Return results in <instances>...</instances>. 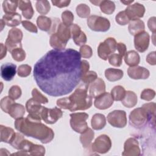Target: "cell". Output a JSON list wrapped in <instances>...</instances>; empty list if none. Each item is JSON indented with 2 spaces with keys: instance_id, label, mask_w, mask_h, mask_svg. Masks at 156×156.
Here are the masks:
<instances>
[{
  "instance_id": "obj_33",
  "label": "cell",
  "mask_w": 156,
  "mask_h": 156,
  "mask_svg": "<svg viewBox=\"0 0 156 156\" xmlns=\"http://www.w3.org/2000/svg\"><path fill=\"white\" fill-rule=\"evenodd\" d=\"M99 6L100 7L101 12L107 15H110L113 13L115 10V4L112 1H101Z\"/></svg>"
},
{
  "instance_id": "obj_7",
  "label": "cell",
  "mask_w": 156,
  "mask_h": 156,
  "mask_svg": "<svg viewBox=\"0 0 156 156\" xmlns=\"http://www.w3.org/2000/svg\"><path fill=\"white\" fill-rule=\"evenodd\" d=\"M23 39V32L18 28H12L9 31L5 45L7 50L11 53L12 51L17 48H22L21 40Z\"/></svg>"
},
{
  "instance_id": "obj_11",
  "label": "cell",
  "mask_w": 156,
  "mask_h": 156,
  "mask_svg": "<svg viewBox=\"0 0 156 156\" xmlns=\"http://www.w3.org/2000/svg\"><path fill=\"white\" fill-rule=\"evenodd\" d=\"M112 141L110 138L107 135H101L99 136L91 144V150L93 152L99 154H105L111 148Z\"/></svg>"
},
{
  "instance_id": "obj_60",
  "label": "cell",
  "mask_w": 156,
  "mask_h": 156,
  "mask_svg": "<svg viewBox=\"0 0 156 156\" xmlns=\"http://www.w3.org/2000/svg\"><path fill=\"white\" fill-rule=\"evenodd\" d=\"M90 2L94 4L95 5H99L101 2V1H90Z\"/></svg>"
},
{
  "instance_id": "obj_2",
  "label": "cell",
  "mask_w": 156,
  "mask_h": 156,
  "mask_svg": "<svg viewBox=\"0 0 156 156\" xmlns=\"http://www.w3.org/2000/svg\"><path fill=\"white\" fill-rule=\"evenodd\" d=\"M14 124L15 129L23 135L39 140L44 144L51 142L54 137L53 130L41 122L21 117L16 119Z\"/></svg>"
},
{
  "instance_id": "obj_40",
  "label": "cell",
  "mask_w": 156,
  "mask_h": 156,
  "mask_svg": "<svg viewBox=\"0 0 156 156\" xmlns=\"http://www.w3.org/2000/svg\"><path fill=\"white\" fill-rule=\"evenodd\" d=\"M15 102V100H13L9 96L4 97L2 99H1L0 102L1 108L2 111H4L5 113H8L10 106Z\"/></svg>"
},
{
  "instance_id": "obj_45",
  "label": "cell",
  "mask_w": 156,
  "mask_h": 156,
  "mask_svg": "<svg viewBox=\"0 0 156 156\" xmlns=\"http://www.w3.org/2000/svg\"><path fill=\"white\" fill-rule=\"evenodd\" d=\"M45 154V148L41 145L33 144L29 151V155L42 156Z\"/></svg>"
},
{
  "instance_id": "obj_39",
  "label": "cell",
  "mask_w": 156,
  "mask_h": 156,
  "mask_svg": "<svg viewBox=\"0 0 156 156\" xmlns=\"http://www.w3.org/2000/svg\"><path fill=\"white\" fill-rule=\"evenodd\" d=\"M76 13L80 18H87L90 14V9L85 4H80L76 7Z\"/></svg>"
},
{
  "instance_id": "obj_35",
  "label": "cell",
  "mask_w": 156,
  "mask_h": 156,
  "mask_svg": "<svg viewBox=\"0 0 156 156\" xmlns=\"http://www.w3.org/2000/svg\"><path fill=\"white\" fill-rule=\"evenodd\" d=\"M49 44L54 49L62 50L64 49L66 46V44L62 42L58 39L55 33L51 34L49 39Z\"/></svg>"
},
{
  "instance_id": "obj_42",
  "label": "cell",
  "mask_w": 156,
  "mask_h": 156,
  "mask_svg": "<svg viewBox=\"0 0 156 156\" xmlns=\"http://www.w3.org/2000/svg\"><path fill=\"white\" fill-rule=\"evenodd\" d=\"M62 19L63 23L68 27L73 24L74 21V15L71 11L65 10L62 13Z\"/></svg>"
},
{
  "instance_id": "obj_27",
  "label": "cell",
  "mask_w": 156,
  "mask_h": 156,
  "mask_svg": "<svg viewBox=\"0 0 156 156\" xmlns=\"http://www.w3.org/2000/svg\"><path fill=\"white\" fill-rule=\"evenodd\" d=\"M24 107L18 103H13L10 107L8 113L14 119H18L23 116L25 114Z\"/></svg>"
},
{
  "instance_id": "obj_49",
  "label": "cell",
  "mask_w": 156,
  "mask_h": 156,
  "mask_svg": "<svg viewBox=\"0 0 156 156\" xmlns=\"http://www.w3.org/2000/svg\"><path fill=\"white\" fill-rule=\"evenodd\" d=\"M155 92L154 90L149 88L144 89L141 94V99L145 101H151L155 98Z\"/></svg>"
},
{
  "instance_id": "obj_20",
  "label": "cell",
  "mask_w": 156,
  "mask_h": 156,
  "mask_svg": "<svg viewBox=\"0 0 156 156\" xmlns=\"http://www.w3.org/2000/svg\"><path fill=\"white\" fill-rule=\"evenodd\" d=\"M16 66L12 63H6L1 66V76L5 81H10L15 77Z\"/></svg>"
},
{
  "instance_id": "obj_10",
  "label": "cell",
  "mask_w": 156,
  "mask_h": 156,
  "mask_svg": "<svg viewBox=\"0 0 156 156\" xmlns=\"http://www.w3.org/2000/svg\"><path fill=\"white\" fill-rule=\"evenodd\" d=\"M107 121L114 127L123 128L127 124L126 113L124 110H114L107 115Z\"/></svg>"
},
{
  "instance_id": "obj_17",
  "label": "cell",
  "mask_w": 156,
  "mask_h": 156,
  "mask_svg": "<svg viewBox=\"0 0 156 156\" xmlns=\"http://www.w3.org/2000/svg\"><path fill=\"white\" fill-rule=\"evenodd\" d=\"M71 37L74 43L77 46H83L87 42V36L85 33L81 30L80 27L76 24H73L69 26Z\"/></svg>"
},
{
  "instance_id": "obj_50",
  "label": "cell",
  "mask_w": 156,
  "mask_h": 156,
  "mask_svg": "<svg viewBox=\"0 0 156 156\" xmlns=\"http://www.w3.org/2000/svg\"><path fill=\"white\" fill-rule=\"evenodd\" d=\"M79 53L83 58H90L93 55V51L90 46L88 45H83L80 47L79 50Z\"/></svg>"
},
{
  "instance_id": "obj_9",
  "label": "cell",
  "mask_w": 156,
  "mask_h": 156,
  "mask_svg": "<svg viewBox=\"0 0 156 156\" xmlns=\"http://www.w3.org/2000/svg\"><path fill=\"white\" fill-rule=\"evenodd\" d=\"M26 108L29 112L27 118L30 121L41 122V113L43 107L40 102L35 101L34 98L29 99L26 104Z\"/></svg>"
},
{
  "instance_id": "obj_48",
  "label": "cell",
  "mask_w": 156,
  "mask_h": 156,
  "mask_svg": "<svg viewBox=\"0 0 156 156\" xmlns=\"http://www.w3.org/2000/svg\"><path fill=\"white\" fill-rule=\"evenodd\" d=\"M31 70L32 68L30 66L28 65H21L18 67L17 73L20 77H26L30 74Z\"/></svg>"
},
{
  "instance_id": "obj_36",
  "label": "cell",
  "mask_w": 156,
  "mask_h": 156,
  "mask_svg": "<svg viewBox=\"0 0 156 156\" xmlns=\"http://www.w3.org/2000/svg\"><path fill=\"white\" fill-rule=\"evenodd\" d=\"M35 7L37 12L41 15L47 14L51 9L49 2L46 0L37 1Z\"/></svg>"
},
{
  "instance_id": "obj_59",
  "label": "cell",
  "mask_w": 156,
  "mask_h": 156,
  "mask_svg": "<svg viewBox=\"0 0 156 156\" xmlns=\"http://www.w3.org/2000/svg\"><path fill=\"white\" fill-rule=\"evenodd\" d=\"M133 2V0H132V1H121V3H123L124 4H125V5H130V4L132 3Z\"/></svg>"
},
{
  "instance_id": "obj_30",
  "label": "cell",
  "mask_w": 156,
  "mask_h": 156,
  "mask_svg": "<svg viewBox=\"0 0 156 156\" xmlns=\"http://www.w3.org/2000/svg\"><path fill=\"white\" fill-rule=\"evenodd\" d=\"M123 71L119 69L110 68L105 71V76L106 79L110 82L120 80L123 77Z\"/></svg>"
},
{
  "instance_id": "obj_37",
  "label": "cell",
  "mask_w": 156,
  "mask_h": 156,
  "mask_svg": "<svg viewBox=\"0 0 156 156\" xmlns=\"http://www.w3.org/2000/svg\"><path fill=\"white\" fill-rule=\"evenodd\" d=\"M18 6V1H4L2 2V8L5 13H15Z\"/></svg>"
},
{
  "instance_id": "obj_26",
  "label": "cell",
  "mask_w": 156,
  "mask_h": 156,
  "mask_svg": "<svg viewBox=\"0 0 156 156\" xmlns=\"http://www.w3.org/2000/svg\"><path fill=\"white\" fill-rule=\"evenodd\" d=\"M0 134L1 142L10 143V142L12 141V140L15 135L16 133L14 132L13 129L1 125Z\"/></svg>"
},
{
  "instance_id": "obj_57",
  "label": "cell",
  "mask_w": 156,
  "mask_h": 156,
  "mask_svg": "<svg viewBox=\"0 0 156 156\" xmlns=\"http://www.w3.org/2000/svg\"><path fill=\"white\" fill-rule=\"evenodd\" d=\"M90 68V65L89 63L85 60H83L81 61V70H82V76L83 74H84L85 73L88 71V69Z\"/></svg>"
},
{
  "instance_id": "obj_6",
  "label": "cell",
  "mask_w": 156,
  "mask_h": 156,
  "mask_svg": "<svg viewBox=\"0 0 156 156\" xmlns=\"http://www.w3.org/2000/svg\"><path fill=\"white\" fill-rule=\"evenodd\" d=\"M87 25L91 30L96 32H106L110 27V23L108 19L94 15L88 18Z\"/></svg>"
},
{
  "instance_id": "obj_58",
  "label": "cell",
  "mask_w": 156,
  "mask_h": 156,
  "mask_svg": "<svg viewBox=\"0 0 156 156\" xmlns=\"http://www.w3.org/2000/svg\"><path fill=\"white\" fill-rule=\"evenodd\" d=\"M7 48H6L5 45L3 43H1V52H0V59H2L4 57H5L7 54Z\"/></svg>"
},
{
  "instance_id": "obj_51",
  "label": "cell",
  "mask_w": 156,
  "mask_h": 156,
  "mask_svg": "<svg viewBox=\"0 0 156 156\" xmlns=\"http://www.w3.org/2000/svg\"><path fill=\"white\" fill-rule=\"evenodd\" d=\"M24 139V137L23 135L20 134V133H16L15 135L12 140V141L10 142V144L15 149L18 150V147L20 144V143Z\"/></svg>"
},
{
  "instance_id": "obj_14",
  "label": "cell",
  "mask_w": 156,
  "mask_h": 156,
  "mask_svg": "<svg viewBox=\"0 0 156 156\" xmlns=\"http://www.w3.org/2000/svg\"><path fill=\"white\" fill-rule=\"evenodd\" d=\"M140 149L138 141L135 138H128L124 146V152L122 155L126 156H138L141 155Z\"/></svg>"
},
{
  "instance_id": "obj_44",
  "label": "cell",
  "mask_w": 156,
  "mask_h": 156,
  "mask_svg": "<svg viewBox=\"0 0 156 156\" xmlns=\"http://www.w3.org/2000/svg\"><path fill=\"white\" fill-rule=\"evenodd\" d=\"M108 59L109 63L114 66H120L122 63V57L119 54H112Z\"/></svg>"
},
{
  "instance_id": "obj_61",
  "label": "cell",
  "mask_w": 156,
  "mask_h": 156,
  "mask_svg": "<svg viewBox=\"0 0 156 156\" xmlns=\"http://www.w3.org/2000/svg\"><path fill=\"white\" fill-rule=\"evenodd\" d=\"M5 25V23H4V21H3L2 19L1 20V30H3V28H4V26Z\"/></svg>"
},
{
  "instance_id": "obj_12",
  "label": "cell",
  "mask_w": 156,
  "mask_h": 156,
  "mask_svg": "<svg viewBox=\"0 0 156 156\" xmlns=\"http://www.w3.org/2000/svg\"><path fill=\"white\" fill-rule=\"evenodd\" d=\"M63 116L62 111L57 108L54 107L53 108H48L43 107L41 113V118L47 124H54Z\"/></svg>"
},
{
  "instance_id": "obj_25",
  "label": "cell",
  "mask_w": 156,
  "mask_h": 156,
  "mask_svg": "<svg viewBox=\"0 0 156 156\" xmlns=\"http://www.w3.org/2000/svg\"><path fill=\"white\" fill-rule=\"evenodd\" d=\"M106 124V119L104 115L101 113L94 114L91 121V125L94 130H101Z\"/></svg>"
},
{
  "instance_id": "obj_3",
  "label": "cell",
  "mask_w": 156,
  "mask_h": 156,
  "mask_svg": "<svg viewBox=\"0 0 156 156\" xmlns=\"http://www.w3.org/2000/svg\"><path fill=\"white\" fill-rule=\"evenodd\" d=\"M88 86L85 85L77 88L69 96L59 99L57 101V105L71 112L85 110L92 105V97L88 94Z\"/></svg>"
},
{
  "instance_id": "obj_4",
  "label": "cell",
  "mask_w": 156,
  "mask_h": 156,
  "mask_svg": "<svg viewBox=\"0 0 156 156\" xmlns=\"http://www.w3.org/2000/svg\"><path fill=\"white\" fill-rule=\"evenodd\" d=\"M147 122H152L147 112L143 107L134 109L129 115V122L132 127L140 128L145 126Z\"/></svg>"
},
{
  "instance_id": "obj_46",
  "label": "cell",
  "mask_w": 156,
  "mask_h": 156,
  "mask_svg": "<svg viewBox=\"0 0 156 156\" xmlns=\"http://www.w3.org/2000/svg\"><path fill=\"white\" fill-rule=\"evenodd\" d=\"M32 98H34L37 102L41 104H46L48 102V99L43 95L37 88H34L32 91Z\"/></svg>"
},
{
  "instance_id": "obj_38",
  "label": "cell",
  "mask_w": 156,
  "mask_h": 156,
  "mask_svg": "<svg viewBox=\"0 0 156 156\" xmlns=\"http://www.w3.org/2000/svg\"><path fill=\"white\" fill-rule=\"evenodd\" d=\"M98 78V75L96 72L93 71H88L82 75L81 80L85 85L88 86L89 84L92 83Z\"/></svg>"
},
{
  "instance_id": "obj_8",
  "label": "cell",
  "mask_w": 156,
  "mask_h": 156,
  "mask_svg": "<svg viewBox=\"0 0 156 156\" xmlns=\"http://www.w3.org/2000/svg\"><path fill=\"white\" fill-rule=\"evenodd\" d=\"M116 41L115 38L108 37L101 42L98 48V56L102 60H106L108 57L116 50Z\"/></svg>"
},
{
  "instance_id": "obj_29",
  "label": "cell",
  "mask_w": 156,
  "mask_h": 156,
  "mask_svg": "<svg viewBox=\"0 0 156 156\" xmlns=\"http://www.w3.org/2000/svg\"><path fill=\"white\" fill-rule=\"evenodd\" d=\"M124 61L130 66H137L140 61L139 54L135 51H129L124 55Z\"/></svg>"
},
{
  "instance_id": "obj_56",
  "label": "cell",
  "mask_w": 156,
  "mask_h": 156,
  "mask_svg": "<svg viewBox=\"0 0 156 156\" xmlns=\"http://www.w3.org/2000/svg\"><path fill=\"white\" fill-rule=\"evenodd\" d=\"M148 27L151 31L153 32V34H155L156 32V26H155V17L153 16L149 18L147 22Z\"/></svg>"
},
{
  "instance_id": "obj_55",
  "label": "cell",
  "mask_w": 156,
  "mask_h": 156,
  "mask_svg": "<svg viewBox=\"0 0 156 156\" xmlns=\"http://www.w3.org/2000/svg\"><path fill=\"white\" fill-rule=\"evenodd\" d=\"M146 62L152 65H155L156 64V57H155V51L150 52L147 55Z\"/></svg>"
},
{
  "instance_id": "obj_53",
  "label": "cell",
  "mask_w": 156,
  "mask_h": 156,
  "mask_svg": "<svg viewBox=\"0 0 156 156\" xmlns=\"http://www.w3.org/2000/svg\"><path fill=\"white\" fill-rule=\"evenodd\" d=\"M52 4L58 8L65 7L69 5L71 1L68 0H58V1H51Z\"/></svg>"
},
{
  "instance_id": "obj_13",
  "label": "cell",
  "mask_w": 156,
  "mask_h": 156,
  "mask_svg": "<svg viewBox=\"0 0 156 156\" xmlns=\"http://www.w3.org/2000/svg\"><path fill=\"white\" fill-rule=\"evenodd\" d=\"M149 40L150 36L145 31L135 35L134 37V46L135 49L140 52H144L149 47Z\"/></svg>"
},
{
  "instance_id": "obj_28",
  "label": "cell",
  "mask_w": 156,
  "mask_h": 156,
  "mask_svg": "<svg viewBox=\"0 0 156 156\" xmlns=\"http://www.w3.org/2000/svg\"><path fill=\"white\" fill-rule=\"evenodd\" d=\"M121 102L126 107H133L137 104V96L133 91H127L124 98L121 100Z\"/></svg>"
},
{
  "instance_id": "obj_16",
  "label": "cell",
  "mask_w": 156,
  "mask_h": 156,
  "mask_svg": "<svg viewBox=\"0 0 156 156\" xmlns=\"http://www.w3.org/2000/svg\"><path fill=\"white\" fill-rule=\"evenodd\" d=\"M113 104V99L111 94L104 92L95 98L94 105L95 107L99 110H105L110 107Z\"/></svg>"
},
{
  "instance_id": "obj_47",
  "label": "cell",
  "mask_w": 156,
  "mask_h": 156,
  "mask_svg": "<svg viewBox=\"0 0 156 156\" xmlns=\"http://www.w3.org/2000/svg\"><path fill=\"white\" fill-rule=\"evenodd\" d=\"M21 90L18 85H13L9 90V96L13 100L18 99L21 96Z\"/></svg>"
},
{
  "instance_id": "obj_22",
  "label": "cell",
  "mask_w": 156,
  "mask_h": 156,
  "mask_svg": "<svg viewBox=\"0 0 156 156\" xmlns=\"http://www.w3.org/2000/svg\"><path fill=\"white\" fill-rule=\"evenodd\" d=\"M145 26L144 22L140 19L130 20L129 23L128 29L130 34L132 35H135L141 32L144 31Z\"/></svg>"
},
{
  "instance_id": "obj_43",
  "label": "cell",
  "mask_w": 156,
  "mask_h": 156,
  "mask_svg": "<svg viewBox=\"0 0 156 156\" xmlns=\"http://www.w3.org/2000/svg\"><path fill=\"white\" fill-rule=\"evenodd\" d=\"M115 20H116V22L118 24L122 25V26H124V25L127 24L130 21V20H129L128 16L127 15L125 10L119 12L116 15Z\"/></svg>"
},
{
  "instance_id": "obj_19",
  "label": "cell",
  "mask_w": 156,
  "mask_h": 156,
  "mask_svg": "<svg viewBox=\"0 0 156 156\" xmlns=\"http://www.w3.org/2000/svg\"><path fill=\"white\" fill-rule=\"evenodd\" d=\"M105 91V84L101 78H97L94 80L89 88V94L92 98H96Z\"/></svg>"
},
{
  "instance_id": "obj_24",
  "label": "cell",
  "mask_w": 156,
  "mask_h": 156,
  "mask_svg": "<svg viewBox=\"0 0 156 156\" xmlns=\"http://www.w3.org/2000/svg\"><path fill=\"white\" fill-rule=\"evenodd\" d=\"M2 20L6 25L10 27L18 26L21 21V16L18 13H5L2 16Z\"/></svg>"
},
{
  "instance_id": "obj_5",
  "label": "cell",
  "mask_w": 156,
  "mask_h": 156,
  "mask_svg": "<svg viewBox=\"0 0 156 156\" xmlns=\"http://www.w3.org/2000/svg\"><path fill=\"white\" fill-rule=\"evenodd\" d=\"M70 126L76 132L82 133L88 129L87 119L88 115L86 113H73L70 114Z\"/></svg>"
},
{
  "instance_id": "obj_54",
  "label": "cell",
  "mask_w": 156,
  "mask_h": 156,
  "mask_svg": "<svg viewBox=\"0 0 156 156\" xmlns=\"http://www.w3.org/2000/svg\"><path fill=\"white\" fill-rule=\"evenodd\" d=\"M116 49L118 50L119 54L121 55L122 57L126 54L127 51L126 46L122 43H118L116 44Z\"/></svg>"
},
{
  "instance_id": "obj_15",
  "label": "cell",
  "mask_w": 156,
  "mask_h": 156,
  "mask_svg": "<svg viewBox=\"0 0 156 156\" xmlns=\"http://www.w3.org/2000/svg\"><path fill=\"white\" fill-rule=\"evenodd\" d=\"M125 12L130 21L142 18L145 13V7L143 5L135 2L133 4L128 5Z\"/></svg>"
},
{
  "instance_id": "obj_41",
  "label": "cell",
  "mask_w": 156,
  "mask_h": 156,
  "mask_svg": "<svg viewBox=\"0 0 156 156\" xmlns=\"http://www.w3.org/2000/svg\"><path fill=\"white\" fill-rule=\"evenodd\" d=\"M13 58L17 62H22L26 58V52L22 48H17L11 52Z\"/></svg>"
},
{
  "instance_id": "obj_18",
  "label": "cell",
  "mask_w": 156,
  "mask_h": 156,
  "mask_svg": "<svg viewBox=\"0 0 156 156\" xmlns=\"http://www.w3.org/2000/svg\"><path fill=\"white\" fill-rule=\"evenodd\" d=\"M128 76L133 79H146L150 75L148 69L144 67L135 66H130L127 69Z\"/></svg>"
},
{
  "instance_id": "obj_1",
  "label": "cell",
  "mask_w": 156,
  "mask_h": 156,
  "mask_svg": "<svg viewBox=\"0 0 156 156\" xmlns=\"http://www.w3.org/2000/svg\"><path fill=\"white\" fill-rule=\"evenodd\" d=\"M81 55L73 49H52L35 64L34 77L39 88L51 96L72 92L81 80Z\"/></svg>"
},
{
  "instance_id": "obj_23",
  "label": "cell",
  "mask_w": 156,
  "mask_h": 156,
  "mask_svg": "<svg viewBox=\"0 0 156 156\" xmlns=\"http://www.w3.org/2000/svg\"><path fill=\"white\" fill-rule=\"evenodd\" d=\"M18 7L25 18L30 19L33 16L34 11L30 1H19Z\"/></svg>"
},
{
  "instance_id": "obj_52",
  "label": "cell",
  "mask_w": 156,
  "mask_h": 156,
  "mask_svg": "<svg viewBox=\"0 0 156 156\" xmlns=\"http://www.w3.org/2000/svg\"><path fill=\"white\" fill-rule=\"evenodd\" d=\"M21 24H22V26L27 30H28L29 32H33V33H37V32H38L37 27H36L35 25H34L30 21H27V20L22 21Z\"/></svg>"
},
{
  "instance_id": "obj_34",
  "label": "cell",
  "mask_w": 156,
  "mask_h": 156,
  "mask_svg": "<svg viewBox=\"0 0 156 156\" xmlns=\"http://www.w3.org/2000/svg\"><path fill=\"white\" fill-rule=\"evenodd\" d=\"M110 94L113 101H119L124 98L126 94V90L123 87L117 85L112 90Z\"/></svg>"
},
{
  "instance_id": "obj_21",
  "label": "cell",
  "mask_w": 156,
  "mask_h": 156,
  "mask_svg": "<svg viewBox=\"0 0 156 156\" xmlns=\"http://www.w3.org/2000/svg\"><path fill=\"white\" fill-rule=\"evenodd\" d=\"M55 33L58 39L66 44H67V42L71 37L69 27L66 26L63 23H60L58 24L56 32Z\"/></svg>"
},
{
  "instance_id": "obj_32",
  "label": "cell",
  "mask_w": 156,
  "mask_h": 156,
  "mask_svg": "<svg viewBox=\"0 0 156 156\" xmlns=\"http://www.w3.org/2000/svg\"><path fill=\"white\" fill-rule=\"evenodd\" d=\"M37 24L39 29L45 32H49L52 25V20L45 16H39L37 20Z\"/></svg>"
},
{
  "instance_id": "obj_31",
  "label": "cell",
  "mask_w": 156,
  "mask_h": 156,
  "mask_svg": "<svg viewBox=\"0 0 156 156\" xmlns=\"http://www.w3.org/2000/svg\"><path fill=\"white\" fill-rule=\"evenodd\" d=\"M94 133L93 130L88 128L80 136V141L85 149L88 148L90 146L91 141L94 138Z\"/></svg>"
}]
</instances>
